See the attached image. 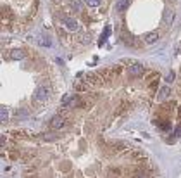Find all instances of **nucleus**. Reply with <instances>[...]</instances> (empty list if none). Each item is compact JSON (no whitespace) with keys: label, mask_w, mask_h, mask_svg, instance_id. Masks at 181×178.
Listing matches in <instances>:
<instances>
[{"label":"nucleus","mask_w":181,"mask_h":178,"mask_svg":"<svg viewBox=\"0 0 181 178\" xmlns=\"http://www.w3.org/2000/svg\"><path fill=\"white\" fill-rule=\"evenodd\" d=\"M7 119H9V111H7L5 107H2V109H0V121L5 123Z\"/></svg>","instance_id":"0eeeda50"},{"label":"nucleus","mask_w":181,"mask_h":178,"mask_svg":"<svg viewBox=\"0 0 181 178\" xmlns=\"http://www.w3.org/2000/svg\"><path fill=\"white\" fill-rule=\"evenodd\" d=\"M109 35H110V28L107 26V28L104 30V35H102V38H100V45H104V42L107 40V36H109Z\"/></svg>","instance_id":"1a4fd4ad"},{"label":"nucleus","mask_w":181,"mask_h":178,"mask_svg":"<svg viewBox=\"0 0 181 178\" xmlns=\"http://www.w3.org/2000/svg\"><path fill=\"white\" fill-rule=\"evenodd\" d=\"M157 38H159V35H157L155 31H150V33H145V35H143V42L147 43V45H152V43H155Z\"/></svg>","instance_id":"39448f33"},{"label":"nucleus","mask_w":181,"mask_h":178,"mask_svg":"<svg viewBox=\"0 0 181 178\" xmlns=\"http://www.w3.org/2000/svg\"><path fill=\"white\" fill-rule=\"evenodd\" d=\"M66 125V119H64V116H60V114H57V116H54L52 119H50V128L52 130H59V128H62Z\"/></svg>","instance_id":"20e7f679"},{"label":"nucleus","mask_w":181,"mask_h":178,"mask_svg":"<svg viewBox=\"0 0 181 178\" xmlns=\"http://www.w3.org/2000/svg\"><path fill=\"white\" fill-rule=\"evenodd\" d=\"M167 95H171V90H169V88H164V90L159 94V99H166Z\"/></svg>","instance_id":"9b49d317"},{"label":"nucleus","mask_w":181,"mask_h":178,"mask_svg":"<svg viewBox=\"0 0 181 178\" xmlns=\"http://www.w3.org/2000/svg\"><path fill=\"white\" fill-rule=\"evenodd\" d=\"M10 57L16 59V61H19V59L24 57V52H22V50H12V52H10Z\"/></svg>","instance_id":"6e6552de"},{"label":"nucleus","mask_w":181,"mask_h":178,"mask_svg":"<svg viewBox=\"0 0 181 178\" xmlns=\"http://www.w3.org/2000/svg\"><path fill=\"white\" fill-rule=\"evenodd\" d=\"M128 4H129V0H117L116 11H117V12H124V11L128 9Z\"/></svg>","instance_id":"423d86ee"},{"label":"nucleus","mask_w":181,"mask_h":178,"mask_svg":"<svg viewBox=\"0 0 181 178\" xmlns=\"http://www.w3.org/2000/svg\"><path fill=\"white\" fill-rule=\"evenodd\" d=\"M71 7H73V9H74L76 12H79V11H81V2H79V0H73Z\"/></svg>","instance_id":"9d476101"},{"label":"nucleus","mask_w":181,"mask_h":178,"mask_svg":"<svg viewBox=\"0 0 181 178\" xmlns=\"http://www.w3.org/2000/svg\"><path fill=\"white\" fill-rule=\"evenodd\" d=\"M172 78H174V74H172V73H171V74H167V76H166V80H167V81H171V80H172Z\"/></svg>","instance_id":"ddd939ff"},{"label":"nucleus","mask_w":181,"mask_h":178,"mask_svg":"<svg viewBox=\"0 0 181 178\" xmlns=\"http://www.w3.org/2000/svg\"><path fill=\"white\" fill-rule=\"evenodd\" d=\"M128 73H129V76H142L143 74V66L138 64V62H129Z\"/></svg>","instance_id":"7ed1b4c3"},{"label":"nucleus","mask_w":181,"mask_h":178,"mask_svg":"<svg viewBox=\"0 0 181 178\" xmlns=\"http://www.w3.org/2000/svg\"><path fill=\"white\" fill-rule=\"evenodd\" d=\"M60 21H62V24H64L67 30H71V31H78V30H79V24H78V21H76L74 17L60 16Z\"/></svg>","instance_id":"f03ea898"},{"label":"nucleus","mask_w":181,"mask_h":178,"mask_svg":"<svg viewBox=\"0 0 181 178\" xmlns=\"http://www.w3.org/2000/svg\"><path fill=\"white\" fill-rule=\"evenodd\" d=\"M85 2H86L90 7H97V5L100 4V0H85Z\"/></svg>","instance_id":"f8f14e48"},{"label":"nucleus","mask_w":181,"mask_h":178,"mask_svg":"<svg viewBox=\"0 0 181 178\" xmlns=\"http://www.w3.org/2000/svg\"><path fill=\"white\" fill-rule=\"evenodd\" d=\"M33 99H35L36 102H47V100L50 99V88H49V85H40V86H36V90H35V94H33Z\"/></svg>","instance_id":"f257e3e1"}]
</instances>
